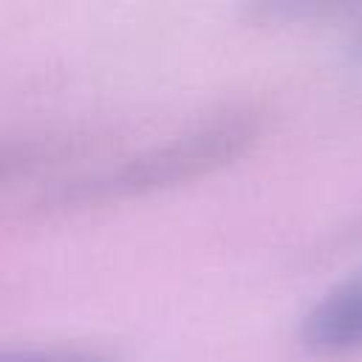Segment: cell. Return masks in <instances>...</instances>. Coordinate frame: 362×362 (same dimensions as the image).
I'll use <instances>...</instances> for the list:
<instances>
[{
	"label": "cell",
	"instance_id": "cell-2",
	"mask_svg": "<svg viewBox=\"0 0 362 362\" xmlns=\"http://www.w3.org/2000/svg\"><path fill=\"white\" fill-rule=\"evenodd\" d=\"M300 339L317 356H351L362 351V269L334 286L305 314Z\"/></svg>",
	"mask_w": 362,
	"mask_h": 362
},
{
	"label": "cell",
	"instance_id": "cell-4",
	"mask_svg": "<svg viewBox=\"0 0 362 362\" xmlns=\"http://www.w3.org/2000/svg\"><path fill=\"white\" fill-rule=\"evenodd\" d=\"M362 17V14H359ZM354 51L362 57V20H359V31H356V40H354Z\"/></svg>",
	"mask_w": 362,
	"mask_h": 362
},
{
	"label": "cell",
	"instance_id": "cell-1",
	"mask_svg": "<svg viewBox=\"0 0 362 362\" xmlns=\"http://www.w3.org/2000/svg\"><path fill=\"white\" fill-rule=\"evenodd\" d=\"M257 130L260 122L252 110H226L161 147L127 158L113 170L59 187L48 201L57 206H82L175 187L229 164L255 141Z\"/></svg>",
	"mask_w": 362,
	"mask_h": 362
},
{
	"label": "cell",
	"instance_id": "cell-3",
	"mask_svg": "<svg viewBox=\"0 0 362 362\" xmlns=\"http://www.w3.org/2000/svg\"><path fill=\"white\" fill-rule=\"evenodd\" d=\"M0 362H122L119 354L88 345H45V348H6Z\"/></svg>",
	"mask_w": 362,
	"mask_h": 362
}]
</instances>
